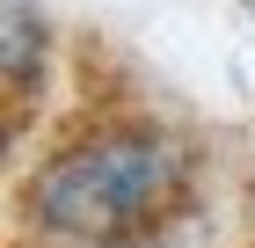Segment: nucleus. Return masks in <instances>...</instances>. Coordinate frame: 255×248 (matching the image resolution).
I'll list each match as a JSON object with an SVG mask.
<instances>
[{
	"label": "nucleus",
	"mask_w": 255,
	"mask_h": 248,
	"mask_svg": "<svg viewBox=\"0 0 255 248\" xmlns=\"http://www.w3.org/2000/svg\"><path fill=\"white\" fill-rule=\"evenodd\" d=\"M175 190H182L175 139L146 132V124H102V132L59 146L22 183V212H29V227L59 234V241L131 248L175 205Z\"/></svg>",
	"instance_id": "1"
},
{
	"label": "nucleus",
	"mask_w": 255,
	"mask_h": 248,
	"mask_svg": "<svg viewBox=\"0 0 255 248\" xmlns=\"http://www.w3.org/2000/svg\"><path fill=\"white\" fill-rule=\"evenodd\" d=\"M37 58H44V37H37V15L7 0V95L37 88Z\"/></svg>",
	"instance_id": "2"
}]
</instances>
